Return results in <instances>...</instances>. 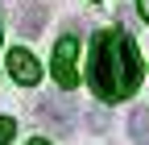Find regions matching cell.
<instances>
[{"instance_id":"1","label":"cell","mask_w":149,"mask_h":145,"mask_svg":"<svg viewBox=\"0 0 149 145\" xmlns=\"http://www.w3.org/2000/svg\"><path fill=\"white\" fill-rule=\"evenodd\" d=\"M145 75V62L133 46V38L120 29H104L91 42V58H87V83L104 104L112 100H128L137 91V83Z\"/></svg>"},{"instance_id":"9","label":"cell","mask_w":149,"mask_h":145,"mask_svg":"<svg viewBox=\"0 0 149 145\" xmlns=\"http://www.w3.org/2000/svg\"><path fill=\"white\" fill-rule=\"evenodd\" d=\"M137 8H141V17L149 21V0H137Z\"/></svg>"},{"instance_id":"2","label":"cell","mask_w":149,"mask_h":145,"mask_svg":"<svg viewBox=\"0 0 149 145\" xmlns=\"http://www.w3.org/2000/svg\"><path fill=\"white\" fill-rule=\"evenodd\" d=\"M33 116L42 120L50 133L66 137V133H74V120H79V104H70L66 96H42V100L33 104Z\"/></svg>"},{"instance_id":"4","label":"cell","mask_w":149,"mask_h":145,"mask_svg":"<svg viewBox=\"0 0 149 145\" xmlns=\"http://www.w3.org/2000/svg\"><path fill=\"white\" fill-rule=\"evenodd\" d=\"M8 75L21 83V87H33L37 79H42V62H37L29 50H13L8 54Z\"/></svg>"},{"instance_id":"10","label":"cell","mask_w":149,"mask_h":145,"mask_svg":"<svg viewBox=\"0 0 149 145\" xmlns=\"http://www.w3.org/2000/svg\"><path fill=\"white\" fill-rule=\"evenodd\" d=\"M29 145H50V141H46V137H33V141H29Z\"/></svg>"},{"instance_id":"3","label":"cell","mask_w":149,"mask_h":145,"mask_svg":"<svg viewBox=\"0 0 149 145\" xmlns=\"http://www.w3.org/2000/svg\"><path fill=\"white\" fill-rule=\"evenodd\" d=\"M50 70H54V79H58V87H74V83H79V42H74L70 33L58 38Z\"/></svg>"},{"instance_id":"8","label":"cell","mask_w":149,"mask_h":145,"mask_svg":"<svg viewBox=\"0 0 149 145\" xmlns=\"http://www.w3.org/2000/svg\"><path fill=\"white\" fill-rule=\"evenodd\" d=\"M13 137H17V120L0 116V145H13Z\"/></svg>"},{"instance_id":"5","label":"cell","mask_w":149,"mask_h":145,"mask_svg":"<svg viewBox=\"0 0 149 145\" xmlns=\"http://www.w3.org/2000/svg\"><path fill=\"white\" fill-rule=\"evenodd\" d=\"M42 25H46V8L37 4V0H25V4H21V17H17V29H21L25 38H37Z\"/></svg>"},{"instance_id":"7","label":"cell","mask_w":149,"mask_h":145,"mask_svg":"<svg viewBox=\"0 0 149 145\" xmlns=\"http://www.w3.org/2000/svg\"><path fill=\"white\" fill-rule=\"evenodd\" d=\"M87 124H91V133H108V108H87Z\"/></svg>"},{"instance_id":"6","label":"cell","mask_w":149,"mask_h":145,"mask_svg":"<svg viewBox=\"0 0 149 145\" xmlns=\"http://www.w3.org/2000/svg\"><path fill=\"white\" fill-rule=\"evenodd\" d=\"M128 137H133V145H149V108L128 112Z\"/></svg>"}]
</instances>
